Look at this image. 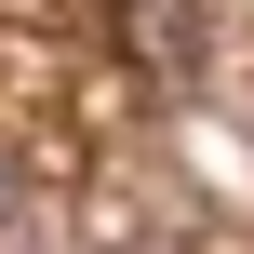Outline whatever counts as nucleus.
<instances>
[{"label": "nucleus", "mask_w": 254, "mask_h": 254, "mask_svg": "<svg viewBox=\"0 0 254 254\" xmlns=\"http://www.w3.org/2000/svg\"><path fill=\"white\" fill-rule=\"evenodd\" d=\"M13 214H27V161L0 147V228H13Z\"/></svg>", "instance_id": "obj_2"}, {"label": "nucleus", "mask_w": 254, "mask_h": 254, "mask_svg": "<svg viewBox=\"0 0 254 254\" xmlns=\"http://www.w3.org/2000/svg\"><path fill=\"white\" fill-rule=\"evenodd\" d=\"M107 40H121V54L161 80V94H188V80L214 67V27H201V0H121V13H107Z\"/></svg>", "instance_id": "obj_1"}]
</instances>
